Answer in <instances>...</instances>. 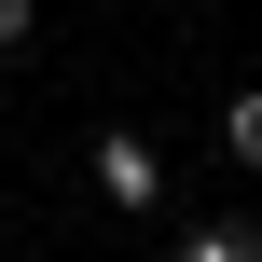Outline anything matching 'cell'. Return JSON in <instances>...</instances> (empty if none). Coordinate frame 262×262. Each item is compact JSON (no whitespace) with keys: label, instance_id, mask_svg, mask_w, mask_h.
I'll return each mask as SVG.
<instances>
[{"label":"cell","instance_id":"6da1fadb","mask_svg":"<svg viewBox=\"0 0 262 262\" xmlns=\"http://www.w3.org/2000/svg\"><path fill=\"white\" fill-rule=\"evenodd\" d=\"M83 180H97L111 221H166V138L152 124H97L83 138Z\"/></svg>","mask_w":262,"mask_h":262},{"label":"cell","instance_id":"7a4b0ae2","mask_svg":"<svg viewBox=\"0 0 262 262\" xmlns=\"http://www.w3.org/2000/svg\"><path fill=\"white\" fill-rule=\"evenodd\" d=\"M166 262H262V221H235V207H221V221L166 235Z\"/></svg>","mask_w":262,"mask_h":262},{"label":"cell","instance_id":"3957f363","mask_svg":"<svg viewBox=\"0 0 262 262\" xmlns=\"http://www.w3.org/2000/svg\"><path fill=\"white\" fill-rule=\"evenodd\" d=\"M221 166L262 180V83H221Z\"/></svg>","mask_w":262,"mask_h":262},{"label":"cell","instance_id":"277c9868","mask_svg":"<svg viewBox=\"0 0 262 262\" xmlns=\"http://www.w3.org/2000/svg\"><path fill=\"white\" fill-rule=\"evenodd\" d=\"M28 41H41V0H0V69H14Z\"/></svg>","mask_w":262,"mask_h":262}]
</instances>
